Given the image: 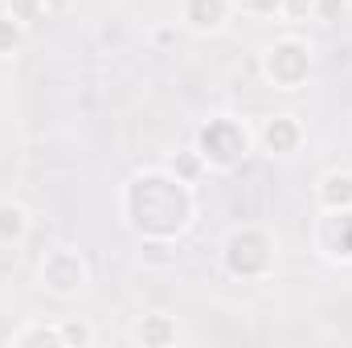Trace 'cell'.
I'll list each match as a JSON object with an SVG mask.
<instances>
[{
  "label": "cell",
  "mask_w": 352,
  "mask_h": 348,
  "mask_svg": "<svg viewBox=\"0 0 352 348\" xmlns=\"http://www.w3.org/2000/svg\"><path fill=\"white\" fill-rule=\"evenodd\" d=\"M311 250L328 266H352V209H316Z\"/></svg>",
  "instance_id": "7"
},
{
  "label": "cell",
  "mask_w": 352,
  "mask_h": 348,
  "mask_svg": "<svg viewBox=\"0 0 352 348\" xmlns=\"http://www.w3.org/2000/svg\"><path fill=\"white\" fill-rule=\"evenodd\" d=\"M316 209H352V168H324L311 184Z\"/></svg>",
  "instance_id": "10"
},
{
  "label": "cell",
  "mask_w": 352,
  "mask_h": 348,
  "mask_svg": "<svg viewBox=\"0 0 352 348\" xmlns=\"http://www.w3.org/2000/svg\"><path fill=\"white\" fill-rule=\"evenodd\" d=\"M37 287L62 303L82 299L90 287V262L78 246H50L37 259Z\"/></svg>",
  "instance_id": "5"
},
{
  "label": "cell",
  "mask_w": 352,
  "mask_h": 348,
  "mask_svg": "<svg viewBox=\"0 0 352 348\" xmlns=\"http://www.w3.org/2000/svg\"><path fill=\"white\" fill-rule=\"evenodd\" d=\"M25 41H29V29L12 17V12H4L0 8V62L8 66V62H16L21 58V50H25Z\"/></svg>",
  "instance_id": "13"
},
{
  "label": "cell",
  "mask_w": 352,
  "mask_h": 348,
  "mask_svg": "<svg viewBox=\"0 0 352 348\" xmlns=\"http://www.w3.org/2000/svg\"><path fill=\"white\" fill-rule=\"evenodd\" d=\"M238 17V0H180L176 25L188 37H221Z\"/></svg>",
  "instance_id": "8"
},
{
  "label": "cell",
  "mask_w": 352,
  "mask_h": 348,
  "mask_svg": "<svg viewBox=\"0 0 352 348\" xmlns=\"http://www.w3.org/2000/svg\"><path fill=\"white\" fill-rule=\"evenodd\" d=\"M192 152L201 156L205 173L213 176H230L238 173L258 148H254V123L246 115H234V111H217L209 119L197 123L192 131Z\"/></svg>",
  "instance_id": "2"
},
{
  "label": "cell",
  "mask_w": 352,
  "mask_h": 348,
  "mask_svg": "<svg viewBox=\"0 0 352 348\" xmlns=\"http://www.w3.org/2000/svg\"><path fill=\"white\" fill-rule=\"evenodd\" d=\"M29 234H33V213H29L21 201L0 197V246L16 250V246H25Z\"/></svg>",
  "instance_id": "11"
},
{
  "label": "cell",
  "mask_w": 352,
  "mask_h": 348,
  "mask_svg": "<svg viewBox=\"0 0 352 348\" xmlns=\"http://www.w3.org/2000/svg\"><path fill=\"white\" fill-rule=\"evenodd\" d=\"M164 168L176 173L180 180H188V184H201V176H209L205 173V164H201V156L192 152V144L180 148V152H173V156H164Z\"/></svg>",
  "instance_id": "15"
},
{
  "label": "cell",
  "mask_w": 352,
  "mask_h": 348,
  "mask_svg": "<svg viewBox=\"0 0 352 348\" xmlns=\"http://www.w3.org/2000/svg\"><path fill=\"white\" fill-rule=\"evenodd\" d=\"M217 259L234 283H270L283 262V242L263 221H242L221 238Z\"/></svg>",
  "instance_id": "3"
},
{
  "label": "cell",
  "mask_w": 352,
  "mask_h": 348,
  "mask_svg": "<svg viewBox=\"0 0 352 348\" xmlns=\"http://www.w3.org/2000/svg\"><path fill=\"white\" fill-rule=\"evenodd\" d=\"M4 66V62H0ZM4 87H8V78H4V70H0V98H4Z\"/></svg>",
  "instance_id": "22"
},
{
  "label": "cell",
  "mask_w": 352,
  "mask_h": 348,
  "mask_svg": "<svg viewBox=\"0 0 352 348\" xmlns=\"http://www.w3.org/2000/svg\"><path fill=\"white\" fill-rule=\"evenodd\" d=\"M238 12H246L254 21H278L283 17V0H238Z\"/></svg>",
  "instance_id": "19"
},
{
  "label": "cell",
  "mask_w": 352,
  "mask_h": 348,
  "mask_svg": "<svg viewBox=\"0 0 352 348\" xmlns=\"http://www.w3.org/2000/svg\"><path fill=\"white\" fill-rule=\"evenodd\" d=\"M176 259H180V250H176L173 238H140V262H144V266L164 270V266H173Z\"/></svg>",
  "instance_id": "14"
},
{
  "label": "cell",
  "mask_w": 352,
  "mask_h": 348,
  "mask_svg": "<svg viewBox=\"0 0 352 348\" xmlns=\"http://www.w3.org/2000/svg\"><path fill=\"white\" fill-rule=\"evenodd\" d=\"M344 12H352V0H344Z\"/></svg>",
  "instance_id": "23"
},
{
  "label": "cell",
  "mask_w": 352,
  "mask_h": 348,
  "mask_svg": "<svg viewBox=\"0 0 352 348\" xmlns=\"http://www.w3.org/2000/svg\"><path fill=\"white\" fill-rule=\"evenodd\" d=\"M148 37H152V45H156V50H168V45L176 41V25H152V33H148Z\"/></svg>",
  "instance_id": "20"
},
{
  "label": "cell",
  "mask_w": 352,
  "mask_h": 348,
  "mask_svg": "<svg viewBox=\"0 0 352 348\" xmlns=\"http://www.w3.org/2000/svg\"><path fill=\"white\" fill-rule=\"evenodd\" d=\"M41 4H45V17H66V12H74L78 0H41Z\"/></svg>",
  "instance_id": "21"
},
{
  "label": "cell",
  "mask_w": 352,
  "mask_h": 348,
  "mask_svg": "<svg viewBox=\"0 0 352 348\" xmlns=\"http://www.w3.org/2000/svg\"><path fill=\"white\" fill-rule=\"evenodd\" d=\"M12 348H66L62 340V324L58 320H25L12 336H8Z\"/></svg>",
  "instance_id": "12"
},
{
  "label": "cell",
  "mask_w": 352,
  "mask_h": 348,
  "mask_svg": "<svg viewBox=\"0 0 352 348\" xmlns=\"http://www.w3.org/2000/svg\"><path fill=\"white\" fill-rule=\"evenodd\" d=\"M307 144V119L299 111H274L254 123V148L270 160H291Z\"/></svg>",
  "instance_id": "6"
},
{
  "label": "cell",
  "mask_w": 352,
  "mask_h": 348,
  "mask_svg": "<svg viewBox=\"0 0 352 348\" xmlns=\"http://www.w3.org/2000/svg\"><path fill=\"white\" fill-rule=\"evenodd\" d=\"M58 324H62V340H66V348H90L94 340H98L94 324L82 320V316H66V320H58Z\"/></svg>",
  "instance_id": "16"
},
{
  "label": "cell",
  "mask_w": 352,
  "mask_h": 348,
  "mask_svg": "<svg viewBox=\"0 0 352 348\" xmlns=\"http://www.w3.org/2000/svg\"><path fill=\"white\" fill-rule=\"evenodd\" d=\"M0 8H4V12H12L25 29H33V25H41V21H45V4H41V0H0Z\"/></svg>",
  "instance_id": "18"
},
{
  "label": "cell",
  "mask_w": 352,
  "mask_h": 348,
  "mask_svg": "<svg viewBox=\"0 0 352 348\" xmlns=\"http://www.w3.org/2000/svg\"><path fill=\"white\" fill-rule=\"evenodd\" d=\"M258 74H263L266 87L278 90V94L307 90L311 74H316V45H311V37L299 33V29H287V33L263 41V50H258Z\"/></svg>",
  "instance_id": "4"
},
{
  "label": "cell",
  "mask_w": 352,
  "mask_h": 348,
  "mask_svg": "<svg viewBox=\"0 0 352 348\" xmlns=\"http://www.w3.org/2000/svg\"><path fill=\"white\" fill-rule=\"evenodd\" d=\"M197 213H201L197 184L180 180L164 164H144L119 184V221L135 238L180 242L197 226Z\"/></svg>",
  "instance_id": "1"
},
{
  "label": "cell",
  "mask_w": 352,
  "mask_h": 348,
  "mask_svg": "<svg viewBox=\"0 0 352 348\" xmlns=\"http://www.w3.org/2000/svg\"><path fill=\"white\" fill-rule=\"evenodd\" d=\"M180 340H184L180 320L168 316V312H144L127 324V345L135 348H173Z\"/></svg>",
  "instance_id": "9"
},
{
  "label": "cell",
  "mask_w": 352,
  "mask_h": 348,
  "mask_svg": "<svg viewBox=\"0 0 352 348\" xmlns=\"http://www.w3.org/2000/svg\"><path fill=\"white\" fill-rule=\"evenodd\" d=\"M320 4L324 0H283V25H291V29H299V25H311V21H320Z\"/></svg>",
  "instance_id": "17"
}]
</instances>
